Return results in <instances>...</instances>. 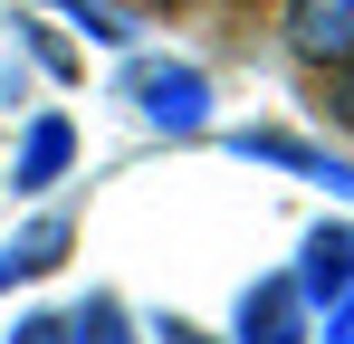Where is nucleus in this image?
I'll return each mask as SVG.
<instances>
[{
	"mask_svg": "<svg viewBox=\"0 0 354 344\" xmlns=\"http://www.w3.org/2000/svg\"><path fill=\"white\" fill-rule=\"evenodd\" d=\"M124 96L144 106V124H163V134H201V124H211V77H201V67H173V57L124 67Z\"/></svg>",
	"mask_w": 354,
	"mask_h": 344,
	"instance_id": "f257e3e1",
	"label": "nucleus"
},
{
	"mask_svg": "<svg viewBox=\"0 0 354 344\" xmlns=\"http://www.w3.org/2000/svg\"><path fill=\"white\" fill-rule=\"evenodd\" d=\"M230 153H249V163H288V172H306V182H326V191L354 201V163H335L326 144H297V134H230Z\"/></svg>",
	"mask_w": 354,
	"mask_h": 344,
	"instance_id": "f03ea898",
	"label": "nucleus"
},
{
	"mask_svg": "<svg viewBox=\"0 0 354 344\" xmlns=\"http://www.w3.org/2000/svg\"><path fill=\"white\" fill-rule=\"evenodd\" d=\"M239 344H306V296L288 278L249 287V306H239Z\"/></svg>",
	"mask_w": 354,
	"mask_h": 344,
	"instance_id": "7ed1b4c3",
	"label": "nucleus"
},
{
	"mask_svg": "<svg viewBox=\"0 0 354 344\" xmlns=\"http://www.w3.org/2000/svg\"><path fill=\"white\" fill-rule=\"evenodd\" d=\"M288 287L316 296V306H335V296L354 287V229H316V239H306V268H297Z\"/></svg>",
	"mask_w": 354,
	"mask_h": 344,
	"instance_id": "20e7f679",
	"label": "nucleus"
},
{
	"mask_svg": "<svg viewBox=\"0 0 354 344\" xmlns=\"http://www.w3.org/2000/svg\"><path fill=\"white\" fill-rule=\"evenodd\" d=\"M288 39L306 57H354V0H297Z\"/></svg>",
	"mask_w": 354,
	"mask_h": 344,
	"instance_id": "39448f33",
	"label": "nucleus"
},
{
	"mask_svg": "<svg viewBox=\"0 0 354 344\" xmlns=\"http://www.w3.org/2000/svg\"><path fill=\"white\" fill-rule=\"evenodd\" d=\"M67 163H77V134H67V115H39V124H29V144H19V191H48Z\"/></svg>",
	"mask_w": 354,
	"mask_h": 344,
	"instance_id": "423d86ee",
	"label": "nucleus"
},
{
	"mask_svg": "<svg viewBox=\"0 0 354 344\" xmlns=\"http://www.w3.org/2000/svg\"><path fill=\"white\" fill-rule=\"evenodd\" d=\"M67 258V220H29L10 249H0V287H19V278H39V268H58Z\"/></svg>",
	"mask_w": 354,
	"mask_h": 344,
	"instance_id": "0eeeda50",
	"label": "nucleus"
},
{
	"mask_svg": "<svg viewBox=\"0 0 354 344\" xmlns=\"http://www.w3.org/2000/svg\"><path fill=\"white\" fill-rule=\"evenodd\" d=\"M67 344H124V316L115 306H86V316L67 325Z\"/></svg>",
	"mask_w": 354,
	"mask_h": 344,
	"instance_id": "6e6552de",
	"label": "nucleus"
},
{
	"mask_svg": "<svg viewBox=\"0 0 354 344\" xmlns=\"http://www.w3.org/2000/svg\"><path fill=\"white\" fill-rule=\"evenodd\" d=\"M58 10H67V19H77V29H96V39H134V29H124L115 10H96V0H58Z\"/></svg>",
	"mask_w": 354,
	"mask_h": 344,
	"instance_id": "1a4fd4ad",
	"label": "nucleus"
},
{
	"mask_svg": "<svg viewBox=\"0 0 354 344\" xmlns=\"http://www.w3.org/2000/svg\"><path fill=\"white\" fill-rule=\"evenodd\" d=\"M326 344H354V287L335 296V306H326Z\"/></svg>",
	"mask_w": 354,
	"mask_h": 344,
	"instance_id": "9d476101",
	"label": "nucleus"
},
{
	"mask_svg": "<svg viewBox=\"0 0 354 344\" xmlns=\"http://www.w3.org/2000/svg\"><path fill=\"white\" fill-rule=\"evenodd\" d=\"M163 344H211V335H192V325H163Z\"/></svg>",
	"mask_w": 354,
	"mask_h": 344,
	"instance_id": "9b49d317",
	"label": "nucleus"
},
{
	"mask_svg": "<svg viewBox=\"0 0 354 344\" xmlns=\"http://www.w3.org/2000/svg\"><path fill=\"white\" fill-rule=\"evenodd\" d=\"M335 115H345V124H354V77H345V86H335Z\"/></svg>",
	"mask_w": 354,
	"mask_h": 344,
	"instance_id": "f8f14e48",
	"label": "nucleus"
}]
</instances>
